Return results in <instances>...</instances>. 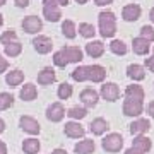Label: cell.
Listing matches in <instances>:
<instances>
[{
	"instance_id": "35",
	"label": "cell",
	"mask_w": 154,
	"mask_h": 154,
	"mask_svg": "<svg viewBox=\"0 0 154 154\" xmlns=\"http://www.w3.org/2000/svg\"><path fill=\"white\" fill-rule=\"evenodd\" d=\"M53 63H55L57 67H60V69H65L67 65H69V60H67V57L63 55V51H55L53 53Z\"/></svg>"
},
{
	"instance_id": "9",
	"label": "cell",
	"mask_w": 154,
	"mask_h": 154,
	"mask_svg": "<svg viewBox=\"0 0 154 154\" xmlns=\"http://www.w3.org/2000/svg\"><path fill=\"white\" fill-rule=\"evenodd\" d=\"M140 14H142V9L137 4H128V5H125L122 9V17L127 22H135L140 17Z\"/></svg>"
},
{
	"instance_id": "25",
	"label": "cell",
	"mask_w": 154,
	"mask_h": 154,
	"mask_svg": "<svg viewBox=\"0 0 154 154\" xmlns=\"http://www.w3.org/2000/svg\"><path fill=\"white\" fill-rule=\"evenodd\" d=\"M19 96H21V99H24V101H33V99H36V96H38V89H36L34 84H24V88L21 89Z\"/></svg>"
},
{
	"instance_id": "46",
	"label": "cell",
	"mask_w": 154,
	"mask_h": 154,
	"mask_svg": "<svg viewBox=\"0 0 154 154\" xmlns=\"http://www.w3.org/2000/svg\"><path fill=\"white\" fill-rule=\"evenodd\" d=\"M57 4L62 5V7H67V5H69V0H57Z\"/></svg>"
},
{
	"instance_id": "21",
	"label": "cell",
	"mask_w": 154,
	"mask_h": 154,
	"mask_svg": "<svg viewBox=\"0 0 154 154\" xmlns=\"http://www.w3.org/2000/svg\"><path fill=\"white\" fill-rule=\"evenodd\" d=\"M89 128H91V132H93L94 135H103V134H106V130L110 128V125H108V122H106L105 118H94V120L91 122Z\"/></svg>"
},
{
	"instance_id": "7",
	"label": "cell",
	"mask_w": 154,
	"mask_h": 154,
	"mask_svg": "<svg viewBox=\"0 0 154 154\" xmlns=\"http://www.w3.org/2000/svg\"><path fill=\"white\" fill-rule=\"evenodd\" d=\"M79 99L82 101L84 108H93V106L98 105L99 94H98V91H94L93 88H86V89H82V91H81Z\"/></svg>"
},
{
	"instance_id": "5",
	"label": "cell",
	"mask_w": 154,
	"mask_h": 154,
	"mask_svg": "<svg viewBox=\"0 0 154 154\" xmlns=\"http://www.w3.org/2000/svg\"><path fill=\"white\" fill-rule=\"evenodd\" d=\"M99 94L103 96V99L113 103V101H116V99L120 98V88H118L115 82H105L103 86H101Z\"/></svg>"
},
{
	"instance_id": "18",
	"label": "cell",
	"mask_w": 154,
	"mask_h": 154,
	"mask_svg": "<svg viewBox=\"0 0 154 154\" xmlns=\"http://www.w3.org/2000/svg\"><path fill=\"white\" fill-rule=\"evenodd\" d=\"M125 98L144 101V98H146V93H144L142 86H139V84H130V86H127V89H125Z\"/></svg>"
},
{
	"instance_id": "33",
	"label": "cell",
	"mask_w": 154,
	"mask_h": 154,
	"mask_svg": "<svg viewBox=\"0 0 154 154\" xmlns=\"http://www.w3.org/2000/svg\"><path fill=\"white\" fill-rule=\"evenodd\" d=\"M72 93H74V89H72L70 84L67 82H62L60 86H58V91H57V96L60 99H69L72 96Z\"/></svg>"
},
{
	"instance_id": "24",
	"label": "cell",
	"mask_w": 154,
	"mask_h": 154,
	"mask_svg": "<svg viewBox=\"0 0 154 154\" xmlns=\"http://www.w3.org/2000/svg\"><path fill=\"white\" fill-rule=\"evenodd\" d=\"M43 16L46 21L50 22H58L62 17V11L58 7H50V5H43Z\"/></svg>"
},
{
	"instance_id": "12",
	"label": "cell",
	"mask_w": 154,
	"mask_h": 154,
	"mask_svg": "<svg viewBox=\"0 0 154 154\" xmlns=\"http://www.w3.org/2000/svg\"><path fill=\"white\" fill-rule=\"evenodd\" d=\"M151 128V122L147 118H137L130 123V134L132 135H144Z\"/></svg>"
},
{
	"instance_id": "34",
	"label": "cell",
	"mask_w": 154,
	"mask_h": 154,
	"mask_svg": "<svg viewBox=\"0 0 154 154\" xmlns=\"http://www.w3.org/2000/svg\"><path fill=\"white\" fill-rule=\"evenodd\" d=\"M14 105V96L11 93H0V110H7Z\"/></svg>"
},
{
	"instance_id": "30",
	"label": "cell",
	"mask_w": 154,
	"mask_h": 154,
	"mask_svg": "<svg viewBox=\"0 0 154 154\" xmlns=\"http://www.w3.org/2000/svg\"><path fill=\"white\" fill-rule=\"evenodd\" d=\"M77 31H79V34L82 38H94V34H96V28L93 24H89V22H81Z\"/></svg>"
},
{
	"instance_id": "23",
	"label": "cell",
	"mask_w": 154,
	"mask_h": 154,
	"mask_svg": "<svg viewBox=\"0 0 154 154\" xmlns=\"http://www.w3.org/2000/svg\"><path fill=\"white\" fill-rule=\"evenodd\" d=\"M22 81H24V72L21 70H11V72H7V75H5V82L11 86V88H17L19 84H22Z\"/></svg>"
},
{
	"instance_id": "44",
	"label": "cell",
	"mask_w": 154,
	"mask_h": 154,
	"mask_svg": "<svg viewBox=\"0 0 154 154\" xmlns=\"http://www.w3.org/2000/svg\"><path fill=\"white\" fill-rule=\"evenodd\" d=\"M125 154H144V152H140V151H137L135 147H128L125 151Z\"/></svg>"
},
{
	"instance_id": "40",
	"label": "cell",
	"mask_w": 154,
	"mask_h": 154,
	"mask_svg": "<svg viewBox=\"0 0 154 154\" xmlns=\"http://www.w3.org/2000/svg\"><path fill=\"white\" fill-rule=\"evenodd\" d=\"M14 2H16V5L21 7V9H24V7L29 5V0H14Z\"/></svg>"
},
{
	"instance_id": "36",
	"label": "cell",
	"mask_w": 154,
	"mask_h": 154,
	"mask_svg": "<svg viewBox=\"0 0 154 154\" xmlns=\"http://www.w3.org/2000/svg\"><path fill=\"white\" fill-rule=\"evenodd\" d=\"M12 41H17V33L14 29H9L5 33H2L0 36V43L2 45H7V43H12Z\"/></svg>"
},
{
	"instance_id": "8",
	"label": "cell",
	"mask_w": 154,
	"mask_h": 154,
	"mask_svg": "<svg viewBox=\"0 0 154 154\" xmlns=\"http://www.w3.org/2000/svg\"><path fill=\"white\" fill-rule=\"evenodd\" d=\"M106 69L103 65H98V63H94V65H88V81L91 82H103L106 79Z\"/></svg>"
},
{
	"instance_id": "28",
	"label": "cell",
	"mask_w": 154,
	"mask_h": 154,
	"mask_svg": "<svg viewBox=\"0 0 154 154\" xmlns=\"http://www.w3.org/2000/svg\"><path fill=\"white\" fill-rule=\"evenodd\" d=\"M39 147H41V146H39L38 139H26V140L22 142V149H24L26 154H38Z\"/></svg>"
},
{
	"instance_id": "11",
	"label": "cell",
	"mask_w": 154,
	"mask_h": 154,
	"mask_svg": "<svg viewBox=\"0 0 154 154\" xmlns=\"http://www.w3.org/2000/svg\"><path fill=\"white\" fill-rule=\"evenodd\" d=\"M63 132H65L67 137H70V139H79V137H84L86 130H84V127L81 125L79 122H69V123H65V128H63Z\"/></svg>"
},
{
	"instance_id": "15",
	"label": "cell",
	"mask_w": 154,
	"mask_h": 154,
	"mask_svg": "<svg viewBox=\"0 0 154 154\" xmlns=\"http://www.w3.org/2000/svg\"><path fill=\"white\" fill-rule=\"evenodd\" d=\"M86 53H88L91 58H99V57L105 53V43L103 41H98V39H93L86 45Z\"/></svg>"
},
{
	"instance_id": "22",
	"label": "cell",
	"mask_w": 154,
	"mask_h": 154,
	"mask_svg": "<svg viewBox=\"0 0 154 154\" xmlns=\"http://www.w3.org/2000/svg\"><path fill=\"white\" fill-rule=\"evenodd\" d=\"M94 140H91V139H84V140H79V142L75 144V147H74V151H75V154H91L94 152Z\"/></svg>"
},
{
	"instance_id": "29",
	"label": "cell",
	"mask_w": 154,
	"mask_h": 154,
	"mask_svg": "<svg viewBox=\"0 0 154 154\" xmlns=\"http://www.w3.org/2000/svg\"><path fill=\"white\" fill-rule=\"evenodd\" d=\"M65 115H69L72 120H82V118L88 116V108H84V106H72Z\"/></svg>"
},
{
	"instance_id": "48",
	"label": "cell",
	"mask_w": 154,
	"mask_h": 154,
	"mask_svg": "<svg viewBox=\"0 0 154 154\" xmlns=\"http://www.w3.org/2000/svg\"><path fill=\"white\" fill-rule=\"evenodd\" d=\"M4 130H5V123H4V120H2V118H0V134L4 132Z\"/></svg>"
},
{
	"instance_id": "1",
	"label": "cell",
	"mask_w": 154,
	"mask_h": 154,
	"mask_svg": "<svg viewBox=\"0 0 154 154\" xmlns=\"http://www.w3.org/2000/svg\"><path fill=\"white\" fill-rule=\"evenodd\" d=\"M99 33L103 38H113L116 33V17L111 11H103L98 16Z\"/></svg>"
},
{
	"instance_id": "32",
	"label": "cell",
	"mask_w": 154,
	"mask_h": 154,
	"mask_svg": "<svg viewBox=\"0 0 154 154\" xmlns=\"http://www.w3.org/2000/svg\"><path fill=\"white\" fill-rule=\"evenodd\" d=\"M21 51H22V45L19 43V41H12V43H7L5 45V55L7 57H17V55H21Z\"/></svg>"
},
{
	"instance_id": "37",
	"label": "cell",
	"mask_w": 154,
	"mask_h": 154,
	"mask_svg": "<svg viewBox=\"0 0 154 154\" xmlns=\"http://www.w3.org/2000/svg\"><path fill=\"white\" fill-rule=\"evenodd\" d=\"M140 36H142L144 39H147L149 43H152L154 41V28H151V26H142L140 28Z\"/></svg>"
},
{
	"instance_id": "20",
	"label": "cell",
	"mask_w": 154,
	"mask_h": 154,
	"mask_svg": "<svg viewBox=\"0 0 154 154\" xmlns=\"http://www.w3.org/2000/svg\"><path fill=\"white\" fill-rule=\"evenodd\" d=\"M55 70L51 69V67H45L43 70L38 74V84H41V86H48V84L55 82Z\"/></svg>"
},
{
	"instance_id": "50",
	"label": "cell",
	"mask_w": 154,
	"mask_h": 154,
	"mask_svg": "<svg viewBox=\"0 0 154 154\" xmlns=\"http://www.w3.org/2000/svg\"><path fill=\"white\" fill-rule=\"evenodd\" d=\"M75 2H77V4H81V5H82V4H88L89 0H75Z\"/></svg>"
},
{
	"instance_id": "38",
	"label": "cell",
	"mask_w": 154,
	"mask_h": 154,
	"mask_svg": "<svg viewBox=\"0 0 154 154\" xmlns=\"http://www.w3.org/2000/svg\"><path fill=\"white\" fill-rule=\"evenodd\" d=\"M146 67H147L151 72H154V53L151 57H147V58H146Z\"/></svg>"
},
{
	"instance_id": "4",
	"label": "cell",
	"mask_w": 154,
	"mask_h": 154,
	"mask_svg": "<svg viewBox=\"0 0 154 154\" xmlns=\"http://www.w3.org/2000/svg\"><path fill=\"white\" fill-rule=\"evenodd\" d=\"M33 46L38 53L46 55V53H50L51 48H53V41H51V38L45 36V34H38V36L33 39Z\"/></svg>"
},
{
	"instance_id": "51",
	"label": "cell",
	"mask_w": 154,
	"mask_h": 154,
	"mask_svg": "<svg viewBox=\"0 0 154 154\" xmlns=\"http://www.w3.org/2000/svg\"><path fill=\"white\" fill-rule=\"evenodd\" d=\"M2 24H4V16L0 14V26H2Z\"/></svg>"
},
{
	"instance_id": "42",
	"label": "cell",
	"mask_w": 154,
	"mask_h": 154,
	"mask_svg": "<svg viewBox=\"0 0 154 154\" xmlns=\"http://www.w3.org/2000/svg\"><path fill=\"white\" fill-rule=\"evenodd\" d=\"M113 0H94V4L98 7H103V5H108V4H111Z\"/></svg>"
},
{
	"instance_id": "49",
	"label": "cell",
	"mask_w": 154,
	"mask_h": 154,
	"mask_svg": "<svg viewBox=\"0 0 154 154\" xmlns=\"http://www.w3.org/2000/svg\"><path fill=\"white\" fill-rule=\"evenodd\" d=\"M149 17H151V21L154 22V7L151 9V11H149Z\"/></svg>"
},
{
	"instance_id": "19",
	"label": "cell",
	"mask_w": 154,
	"mask_h": 154,
	"mask_svg": "<svg viewBox=\"0 0 154 154\" xmlns=\"http://www.w3.org/2000/svg\"><path fill=\"white\" fill-rule=\"evenodd\" d=\"M132 147H135L137 151H140V152H149L151 151V147H152V142H151V139L146 137V135H135V139H134L132 142Z\"/></svg>"
},
{
	"instance_id": "3",
	"label": "cell",
	"mask_w": 154,
	"mask_h": 154,
	"mask_svg": "<svg viewBox=\"0 0 154 154\" xmlns=\"http://www.w3.org/2000/svg\"><path fill=\"white\" fill-rule=\"evenodd\" d=\"M144 111V101L139 99H123V115L127 116H139Z\"/></svg>"
},
{
	"instance_id": "26",
	"label": "cell",
	"mask_w": 154,
	"mask_h": 154,
	"mask_svg": "<svg viewBox=\"0 0 154 154\" xmlns=\"http://www.w3.org/2000/svg\"><path fill=\"white\" fill-rule=\"evenodd\" d=\"M62 33H63V36L69 39H74L77 36V26L75 22L70 21V19H67V21L62 22Z\"/></svg>"
},
{
	"instance_id": "52",
	"label": "cell",
	"mask_w": 154,
	"mask_h": 154,
	"mask_svg": "<svg viewBox=\"0 0 154 154\" xmlns=\"http://www.w3.org/2000/svg\"><path fill=\"white\" fill-rule=\"evenodd\" d=\"M5 2H7V0H0V7H2V5H5Z\"/></svg>"
},
{
	"instance_id": "41",
	"label": "cell",
	"mask_w": 154,
	"mask_h": 154,
	"mask_svg": "<svg viewBox=\"0 0 154 154\" xmlns=\"http://www.w3.org/2000/svg\"><path fill=\"white\" fill-rule=\"evenodd\" d=\"M147 115L151 116V118H154V101H151L147 105Z\"/></svg>"
},
{
	"instance_id": "31",
	"label": "cell",
	"mask_w": 154,
	"mask_h": 154,
	"mask_svg": "<svg viewBox=\"0 0 154 154\" xmlns=\"http://www.w3.org/2000/svg\"><path fill=\"white\" fill-rule=\"evenodd\" d=\"M110 50H111V53H115V55H125L127 51H128L127 45L122 39H113L110 43Z\"/></svg>"
},
{
	"instance_id": "17",
	"label": "cell",
	"mask_w": 154,
	"mask_h": 154,
	"mask_svg": "<svg viewBox=\"0 0 154 154\" xmlns=\"http://www.w3.org/2000/svg\"><path fill=\"white\" fill-rule=\"evenodd\" d=\"M132 50L137 55H147L149 50H151V43L147 39H144L142 36H137V38L132 39Z\"/></svg>"
},
{
	"instance_id": "47",
	"label": "cell",
	"mask_w": 154,
	"mask_h": 154,
	"mask_svg": "<svg viewBox=\"0 0 154 154\" xmlns=\"http://www.w3.org/2000/svg\"><path fill=\"white\" fill-rule=\"evenodd\" d=\"M51 154H67V151H65V149H60V147H58V149H55Z\"/></svg>"
},
{
	"instance_id": "14",
	"label": "cell",
	"mask_w": 154,
	"mask_h": 154,
	"mask_svg": "<svg viewBox=\"0 0 154 154\" xmlns=\"http://www.w3.org/2000/svg\"><path fill=\"white\" fill-rule=\"evenodd\" d=\"M19 123H21V128L24 130V132L31 134V135L39 134V123L34 120L33 116H21Z\"/></svg>"
},
{
	"instance_id": "27",
	"label": "cell",
	"mask_w": 154,
	"mask_h": 154,
	"mask_svg": "<svg viewBox=\"0 0 154 154\" xmlns=\"http://www.w3.org/2000/svg\"><path fill=\"white\" fill-rule=\"evenodd\" d=\"M70 77L75 82H86L88 81V65H79L70 72Z\"/></svg>"
},
{
	"instance_id": "6",
	"label": "cell",
	"mask_w": 154,
	"mask_h": 154,
	"mask_svg": "<svg viewBox=\"0 0 154 154\" xmlns=\"http://www.w3.org/2000/svg\"><path fill=\"white\" fill-rule=\"evenodd\" d=\"M22 29L29 34H36L43 29V22L36 16H28V17L22 19Z\"/></svg>"
},
{
	"instance_id": "16",
	"label": "cell",
	"mask_w": 154,
	"mask_h": 154,
	"mask_svg": "<svg viewBox=\"0 0 154 154\" xmlns=\"http://www.w3.org/2000/svg\"><path fill=\"white\" fill-rule=\"evenodd\" d=\"M127 75L130 77L132 81H135V82L144 81L146 79V67L139 65V63H130L127 67Z\"/></svg>"
},
{
	"instance_id": "10",
	"label": "cell",
	"mask_w": 154,
	"mask_h": 154,
	"mask_svg": "<svg viewBox=\"0 0 154 154\" xmlns=\"http://www.w3.org/2000/svg\"><path fill=\"white\" fill-rule=\"evenodd\" d=\"M65 116V108L62 103H53V105L48 106V110H46V118L50 122H60L62 118Z\"/></svg>"
},
{
	"instance_id": "45",
	"label": "cell",
	"mask_w": 154,
	"mask_h": 154,
	"mask_svg": "<svg viewBox=\"0 0 154 154\" xmlns=\"http://www.w3.org/2000/svg\"><path fill=\"white\" fill-rule=\"evenodd\" d=\"M0 154H7V146L0 140Z\"/></svg>"
},
{
	"instance_id": "2",
	"label": "cell",
	"mask_w": 154,
	"mask_h": 154,
	"mask_svg": "<svg viewBox=\"0 0 154 154\" xmlns=\"http://www.w3.org/2000/svg\"><path fill=\"white\" fill-rule=\"evenodd\" d=\"M101 146L106 152H120V149L123 147V137L120 134H108L101 140Z\"/></svg>"
},
{
	"instance_id": "39",
	"label": "cell",
	"mask_w": 154,
	"mask_h": 154,
	"mask_svg": "<svg viewBox=\"0 0 154 154\" xmlns=\"http://www.w3.org/2000/svg\"><path fill=\"white\" fill-rule=\"evenodd\" d=\"M7 69H9V62H7L5 58H2V55H0V74L5 72Z\"/></svg>"
},
{
	"instance_id": "13",
	"label": "cell",
	"mask_w": 154,
	"mask_h": 154,
	"mask_svg": "<svg viewBox=\"0 0 154 154\" xmlns=\"http://www.w3.org/2000/svg\"><path fill=\"white\" fill-rule=\"evenodd\" d=\"M62 51H63V55L67 57L69 63H70V62L79 63V62H82V58H84V51L79 48V46H63Z\"/></svg>"
},
{
	"instance_id": "43",
	"label": "cell",
	"mask_w": 154,
	"mask_h": 154,
	"mask_svg": "<svg viewBox=\"0 0 154 154\" xmlns=\"http://www.w3.org/2000/svg\"><path fill=\"white\" fill-rule=\"evenodd\" d=\"M43 5H50V7H58L57 0H43Z\"/></svg>"
}]
</instances>
